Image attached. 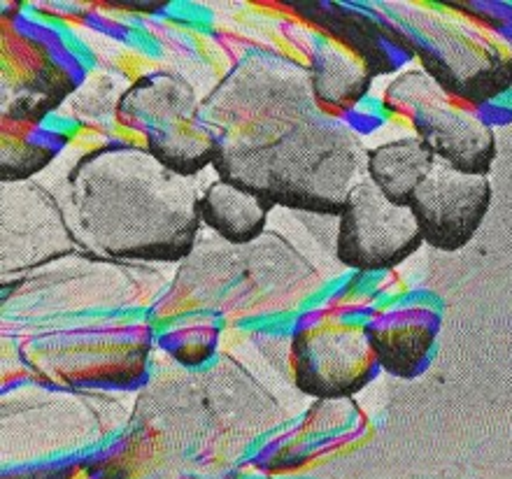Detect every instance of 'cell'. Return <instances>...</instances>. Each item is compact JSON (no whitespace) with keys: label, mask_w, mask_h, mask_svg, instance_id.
<instances>
[{"label":"cell","mask_w":512,"mask_h":479,"mask_svg":"<svg viewBox=\"0 0 512 479\" xmlns=\"http://www.w3.org/2000/svg\"><path fill=\"white\" fill-rule=\"evenodd\" d=\"M422 242L410 207L391 203L371 180H361L350 191L340 212V263L357 270H387L415 254Z\"/></svg>","instance_id":"6da1fadb"},{"label":"cell","mask_w":512,"mask_h":479,"mask_svg":"<svg viewBox=\"0 0 512 479\" xmlns=\"http://www.w3.org/2000/svg\"><path fill=\"white\" fill-rule=\"evenodd\" d=\"M415 49L433 80L459 98L482 103L512 87V56L475 31L454 24L426 26Z\"/></svg>","instance_id":"7a4b0ae2"},{"label":"cell","mask_w":512,"mask_h":479,"mask_svg":"<svg viewBox=\"0 0 512 479\" xmlns=\"http://www.w3.org/2000/svg\"><path fill=\"white\" fill-rule=\"evenodd\" d=\"M489 205L492 184L485 175L461 173L440 159L410 200L424 242L440 252H457L468 245Z\"/></svg>","instance_id":"3957f363"},{"label":"cell","mask_w":512,"mask_h":479,"mask_svg":"<svg viewBox=\"0 0 512 479\" xmlns=\"http://www.w3.org/2000/svg\"><path fill=\"white\" fill-rule=\"evenodd\" d=\"M412 124L436 159L461 173L487 177L496 156V140L492 128L480 119L443 103H419Z\"/></svg>","instance_id":"277c9868"},{"label":"cell","mask_w":512,"mask_h":479,"mask_svg":"<svg viewBox=\"0 0 512 479\" xmlns=\"http://www.w3.org/2000/svg\"><path fill=\"white\" fill-rule=\"evenodd\" d=\"M298 384L317 396L357 391L368 375V347L352 331L301 335L296 340Z\"/></svg>","instance_id":"5b68a950"},{"label":"cell","mask_w":512,"mask_h":479,"mask_svg":"<svg viewBox=\"0 0 512 479\" xmlns=\"http://www.w3.org/2000/svg\"><path fill=\"white\" fill-rule=\"evenodd\" d=\"M436 154L419 138H403L368 152V175L391 203L410 207L412 193L436 166Z\"/></svg>","instance_id":"8992f818"},{"label":"cell","mask_w":512,"mask_h":479,"mask_svg":"<svg viewBox=\"0 0 512 479\" xmlns=\"http://www.w3.org/2000/svg\"><path fill=\"white\" fill-rule=\"evenodd\" d=\"M270 203L250 191L217 182L198 200V212L205 224L231 242H250L266 226Z\"/></svg>","instance_id":"52a82bcc"},{"label":"cell","mask_w":512,"mask_h":479,"mask_svg":"<svg viewBox=\"0 0 512 479\" xmlns=\"http://www.w3.org/2000/svg\"><path fill=\"white\" fill-rule=\"evenodd\" d=\"M436 324L410 317H396L389 324H373L368 328V345L375 349L380 363L389 373L410 377L431 349Z\"/></svg>","instance_id":"ba28073f"}]
</instances>
